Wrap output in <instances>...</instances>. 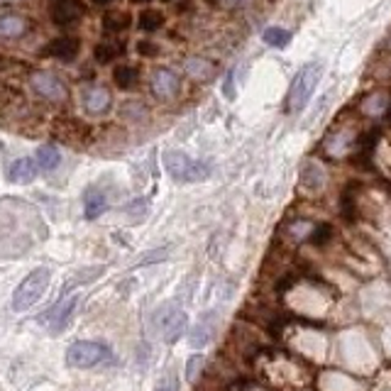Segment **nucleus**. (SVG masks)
I'll return each mask as SVG.
<instances>
[{
	"label": "nucleus",
	"mask_w": 391,
	"mask_h": 391,
	"mask_svg": "<svg viewBox=\"0 0 391 391\" xmlns=\"http://www.w3.org/2000/svg\"><path fill=\"white\" fill-rule=\"evenodd\" d=\"M154 391H179V379H176L174 372H166L164 377H159Z\"/></svg>",
	"instance_id": "nucleus-25"
},
{
	"label": "nucleus",
	"mask_w": 391,
	"mask_h": 391,
	"mask_svg": "<svg viewBox=\"0 0 391 391\" xmlns=\"http://www.w3.org/2000/svg\"><path fill=\"white\" fill-rule=\"evenodd\" d=\"M301 186L310 193L320 191L325 186V171L315 162H306L301 166Z\"/></svg>",
	"instance_id": "nucleus-15"
},
{
	"label": "nucleus",
	"mask_w": 391,
	"mask_h": 391,
	"mask_svg": "<svg viewBox=\"0 0 391 391\" xmlns=\"http://www.w3.org/2000/svg\"><path fill=\"white\" fill-rule=\"evenodd\" d=\"M186 325H188V318L183 310L166 308L164 315H162V325H159V330H162V340L166 345H174L183 332H186Z\"/></svg>",
	"instance_id": "nucleus-9"
},
{
	"label": "nucleus",
	"mask_w": 391,
	"mask_h": 391,
	"mask_svg": "<svg viewBox=\"0 0 391 391\" xmlns=\"http://www.w3.org/2000/svg\"><path fill=\"white\" fill-rule=\"evenodd\" d=\"M247 0H218V5L220 8H243Z\"/></svg>",
	"instance_id": "nucleus-30"
},
{
	"label": "nucleus",
	"mask_w": 391,
	"mask_h": 391,
	"mask_svg": "<svg viewBox=\"0 0 391 391\" xmlns=\"http://www.w3.org/2000/svg\"><path fill=\"white\" fill-rule=\"evenodd\" d=\"M152 93L159 98V101H174L176 96L181 93V78L176 76V71L171 68H157L152 73Z\"/></svg>",
	"instance_id": "nucleus-7"
},
{
	"label": "nucleus",
	"mask_w": 391,
	"mask_h": 391,
	"mask_svg": "<svg viewBox=\"0 0 391 391\" xmlns=\"http://www.w3.org/2000/svg\"><path fill=\"white\" fill-rule=\"evenodd\" d=\"M186 71H188V76L196 78V81H208L213 73H215V66H213L210 61L193 56V59L186 61Z\"/></svg>",
	"instance_id": "nucleus-20"
},
{
	"label": "nucleus",
	"mask_w": 391,
	"mask_h": 391,
	"mask_svg": "<svg viewBox=\"0 0 391 391\" xmlns=\"http://www.w3.org/2000/svg\"><path fill=\"white\" fill-rule=\"evenodd\" d=\"M210 335H213V325H210V323H205V318H203V320H200V323L191 330L188 340H191L193 347H203V345H208Z\"/></svg>",
	"instance_id": "nucleus-24"
},
{
	"label": "nucleus",
	"mask_w": 391,
	"mask_h": 391,
	"mask_svg": "<svg viewBox=\"0 0 391 391\" xmlns=\"http://www.w3.org/2000/svg\"><path fill=\"white\" fill-rule=\"evenodd\" d=\"M191 0H183V3H179L176 5V13H186V10H191Z\"/></svg>",
	"instance_id": "nucleus-32"
},
{
	"label": "nucleus",
	"mask_w": 391,
	"mask_h": 391,
	"mask_svg": "<svg viewBox=\"0 0 391 391\" xmlns=\"http://www.w3.org/2000/svg\"><path fill=\"white\" fill-rule=\"evenodd\" d=\"M137 81H140V71L130 64H118L113 68V83L123 91H130L135 88Z\"/></svg>",
	"instance_id": "nucleus-17"
},
{
	"label": "nucleus",
	"mask_w": 391,
	"mask_h": 391,
	"mask_svg": "<svg viewBox=\"0 0 391 391\" xmlns=\"http://www.w3.org/2000/svg\"><path fill=\"white\" fill-rule=\"evenodd\" d=\"M120 54H125V44L123 42H98L93 49V59L98 64H111V61L118 59Z\"/></svg>",
	"instance_id": "nucleus-18"
},
{
	"label": "nucleus",
	"mask_w": 391,
	"mask_h": 391,
	"mask_svg": "<svg viewBox=\"0 0 391 391\" xmlns=\"http://www.w3.org/2000/svg\"><path fill=\"white\" fill-rule=\"evenodd\" d=\"M76 303H78V296H68V298H61L56 306H51L47 313L42 315V323H47L51 327V332H59L64 330L66 323L71 320L73 310H76Z\"/></svg>",
	"instance_id": "nucleus-8"
},
{
	"label": "nucleus",
	"mask_w": 391,
	"mask_h": 391,
	"mask_svg": "<svg viewBox=\"0 0 391 391\" xmlns=\"http://www.w3.org/2000/svg\"><path fill=\"white\" fill-rule=\"evenodd\" d=\"M164 169L171 179L179 183H196L210 176V164L198 162V159L188 157L186 152H179V149L164 152Z\"/></svg>",
	"instance_id": "nucleus-2"
},
{
	"label": "nucleus",
	"mask_w": 391,
	"mask_h": 391,
	"mask_svg": "<svg viewBox=\"0 0 391 391\" xmlns=\"http://www.w3.org/2000/svg\"><path fill=\"white\" fill-rule=\"evenodd\" d=\"M113 362V352L106 342L96 340H78L66 350V365L73 370H91V367Z\"/></svg>",
	"instance_id": "nucleus-3"
},
{
	"label": "nucleus",
	"mask_w": 391,
	"mask_h": 391,
	"mask_svg": "<svg viewBox=\"0 0 391 391\" xmlns=\"http://www.w3.org/2000/svg\"><path fill=\"white\" fill-rule=\"evenodd\" d=\"M223 91H225V96H228V98H235V91H233V73H228L225 88H223Z\"/></svg>",
	"instance_id": "nucleus-31"
},
{
	"label": "nucleus",
	"mask_w": 391,
	"mask_h": 391,
	"mask_svg": "<svg viewBox=\"0 0 391 391\" xmlns=\"http://www.w3.org/2000/svg\"><path fill=\"white\" fill-rule=\"evenodd\" d=\"M91 3H96V5H108V3H113V0H91Z\"/></svg>",
	"instance_id": "nucleus-33"
},
{
	"label": "nucleus",
	"mask_w": 391,
	"mask_h": 391,
	"mask_svg": "<svg viewBox=\"0 0 391 391\" xmlns=\"http://www.w3.org/2000/svg\"><path fill=\"white\" fill-rule=\"evenodd\" d=\"M320 76H323V66H320L318 61L303 66L301 71L293 76V81L289 86V93H286V111L289 113L303 111V108L308 106V101H310V96H313Z\"/></svg>",
	"instance_id": "nucleus-1"
},
{
	"label": "nucleus",
	"mask_w": 391,
	"mask_h": 391,
	"mask_svg": "<svg viewBox=\"0 0 391 391\" xmlns=\"http://www.w3.org/2000/svg\"><path fill=\"white\" fill-rule=\"evenodd\" d=\"M37 171H39L37 159H32V157H20V159H15V162L10 164L8 179L13 181V183H30V181H34Z\"/></svg>",
	"instance_id": "nucleus-13"
},
{
	"label": "nucleus",
	"mask_w": 391,
	"mask_h": 391,
	"mask_svg": "<svg viewBox=\"0 0 391 391\" xmlns=\"http://www.w3.org/2000/svg\"><path fill=\"white\" fill-rule=\"evenodd\" d=\"M166 255H169V252H166V250H157V252H152V255L142 257L140 264H152V262H159V260H164Z\"/></svg>",
	"instance_id": "nucleus-29"
},
{
	"label": "nucleus",
	"mask_w": 391,
	"mask_h": 391,
	"mask_svg": "<svg viewBox=\"0 0 391 391\" xmlns=\"http://www.w3.org/2000/svg\"><path fill=\"white\" fill-rule=\"evenodd\" d=\"M130 3H135V5H147V3H152V0H130Z\"/></svg>",
	"instance_id": "nucleus-34"
},
{
	"label": "nucleus",
	"mask_w": 391,
	"mask_h": 391,
	"mask_svg": "<svg viewBox=\"0 0 391 391\" xmlns=\"http://www.w3.org/2000/svg\"><path fill=\"white\" fill-rule=\"evenodd\" d=\"M106 208H108L106 193H103L101 188H96V186L86 188V193H83V215H86V220H96V218H101L103 213H106Z\"/></svg>",
	"instance_id": "nucleus-14"
},
{
	"label": "nucleus",
	"mask_w": 391,
	"mask_h": 391,
	"mask_svg": "<svg viewBox=\"0 0 391 391\" xmlns=\"http://www.w3.org/2000/svg\"><path fill=\"white\" fill-rule=\"evenodd\" d=\"M200 365H203V357H200V355H193V357L186 362V379L188 382H193L196 379V372H198Z\"/></svg>",
	"instance_id": "nucleus-27"
},
{
	"label": "nucleus",
	"mask_w": 391,
	"mask_h": 391,
	"mask_svg": "<svg viewBox=\"0 0 391 391\" xmlns=\"http://www.w3.org/2000/svg\"><path fill=\"white\" fill-rule=\"evenodd\" d=\"M162 25H164V13H162V10L147 8V10H142L140 17H137V27H140V30H145V32H157Z\"/></svg>",
	"instance_id": "nucleus-21"
},
{
	"label": "nucleus",
	"mask_w": 391,
	"mask_h": 391,
	"mask_svg": "<svg viewBox=\"0 0 391 391\" xmlns=\"http://www.w3.org/2000/svg\"><path fill=\"white\" fill-rule=\"evenodd\" d=\"M49 281H51V272L47 267H37L34 272H30L25 279L20 281V286H17L15 293H13V308L20 310V313L27 308H32L34 303L44 296Z\"/></svg>",
	"instance_id": "nucleus-4"
},
{
	"label": "nucleus",
	"mask_w": 391,
	"mask_h": 391,
	"mask_svg": "<svg viewBox=\"0 0 391 391\" xmlns=\"http://www.w3.org/2000/svg\"><path fill=\"white\" fill-rule=\"evenodd\" d=\"M34 159H37V166L42 171H54L61 162V152L54 145H42L37 149V157Z\"/></svg>",
	"instance_id": "nucleus-19"
},
{
	"label": "nucleus",
	"mask_w": 391,
	"mask_h": 391,
	"mask_svg": "<svg viewBox=\"0 0 391 391\" xmlns=\"http://www.w3.org/2000/svg\"><path fill=\"white\" fill-rule=\"evenodd\" d=\"M162 3H169V0H162Z\"/></svg>",
	"instance_id": "nucleus-35"
},
{
	"label": "nucleus",
	"mask_w": 391,
	"mask_h": 391,
	"mask_svg": "<svg viewBox=\"0 0 391 391\" xmlns=\"http://www.w3.org/2000/svg\"><path fill=\"white\" fill-rule=\"evenodd\" d=\"M130 22H132L130 13H123V10H108V13H103V17H101L103 30L111 32V34L125 32L130 27Z\"/></svg>",
	"instance_id": "nucleus-16"
},
{
	"label": "nucleus",
	"mask_w": 391,
	"mask_h": 391,
	"mask_svg": "<svg viewBox=\"0 0 391 391\" xmlns=\"http://www.w3.org/2000/svg\"><path fill=\"white\" fill-rule=\"evenodd\" d=\"M30 20L22 15L8 13V15H0V39H20L30 32Z\"/></svg>",
	"instance_id": "nucleus-12"
},
{
	"label": "nucleus",
	"mask_w": 391,
	"mask_h": 391,
	"mask_svg": "<svg viewBox=\"0 0 391 391\" xmlns=\"http://www.w3.org/2000/svg\"><path fill=\"white\" fill-rule=\"evenodd\" d=\"M78 51H81V42H78V37H68V34H64V37L51 39L42 54L51 56V59H56V61H64V64H68V61L76 59Z\"/></svg>",
	"instance_id": "nucleus-10"
},
{
	"label": "nucleus",
	"mask_w": 391,
	"mask_h": 391,
	"mask_svg": "<svg viewBox=\"0 0 391 391\" xmlns=\"http://www.w3.org/2000/svg\"><path fill=\"white\" fill-rule=\"evenodd\" d=\"M137 51H140V56H157L159 54V44L149 42V39H142V42H137Z\"/></svg>",
	"instance_id": "nucleus-26"
},
{
	"label": "nucleus",
	"mask_w": 391,
	"mask_h": 391,
	"mask_svg": "<svg viewBox=\"0 0 391 391\" xmlns=\"http://www.w3.org/2000/svg\"><path fill=\"white\" fill-rule=\"evenodd\" d=\"M330 233H332V228H330V225H318V228H315V233H313V238H310V240H313L315 245H320V243H325V240L330 238Z\"/></svg>",
	"instance_id": "nucleus-28"
},
{
	"label": "nucleus",
	"mask_w": 391,
	"mask_h": 391,
	"mask_svg": "<svg viewBox=\"0 0 391 391\" xmlns=\"http://www.w3.org/2000/svg\"><path fill=\"white\" fill-rule=\"evenodd\" d=\"M83 108L88 115H106L113 108V96L106 86H88L83 91Z\"/></svg>",
	"instance_id": "nucleus-11"
},
{
	"label": "nucleus",
	"mask_w": 391,
	"mask_h": 391,
	"mask_svg": "<svg viewBox=\"0 0 391 391\" xmlns=\"http://www.w3.org/2000/svg\"><path fill=\"white\" fill-rule=\"evenodd\" d=\"M262 37H264V42L274 49H284V47H289V42H291V32L284 30V27H267Z\"/></svg>",
	"instance_id": "nucleus-23"
},
{
	"label": "nucleus",
	"mask_w": 391,
	"mask_h": 391,
	"mask_svg": "<svg viewBox=\"0 0 391 391\" xmlns=\"http://www.w3.org/2000/svg\"><path fill=\"white\" fill-rule=\"evenodd\" d=\"M86 8L81 0H49V17L56 27H73L81 22Z\"/></svg>",
	"instance_id": "nucleus-6"
},
{
	"label": "nucleus",
	"mask_w": 391,
	"mask_h": 391,
	"mask_svg": "<svg viewBox=\"0 0 391 391\" xmlns=\"http://www.w3.org/2000/svg\"><path fill=\"white\" fill-rule=\"evenodd\" d=\"M30 86L34 93L47 103H64L68 96L66 83L54 71H44V68H37V71L30 73Z\"/></svg>",
	"instance_id": "nucleus-5"
},
{
	"label": "nucleus",
	"mask_w": 391,
	"mask_h": 391,
	"mask_svg": "<svg viewBox=\"0 0 391 391\" xmlns=\"http://www.w3.org/2000/svg\"><path fill=\"white\" fill-rule=\"evenodd\" d=\"M391 108V98L387 93H372L362 103V111L367 115H384Z\"/></svg>",
	"instance_id": "nucleus-22"
}]
</instances>
